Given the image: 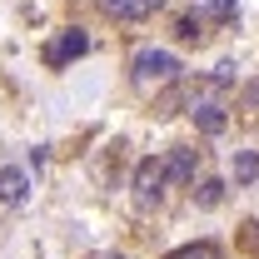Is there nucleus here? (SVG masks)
Segmentation results:
<instances>
[{"label":"nucleus","mask_w":259,"mask_h":259,"mask_svg":"<svg viewBox=\"0 0 259 259\" xmlns=\"http://www.w3.org/2000/svg\"><path fill=\"white\" fill-rule=\"evenodd\" d=\"M164 185H169V180H164L160 160H140L135 164V199H140V204H155V199L164 194Z\"/></svg>","instance_id":"f03ea898"},{"label":"nucleus","mask_w":259,"mask_h":259,"mask_svg":"<svg viewBox=\"0 0 259 259\" xmlns=\"http://www.w3.org/2000/svg\"><path fill=\"white\" fill-rule=\"evenodd\" d=\"M220 199H225V185H220V180H204L199 194H194V204H199V209H214Z\"/></svg>","instance_id":"9d476101"},{"label":"nucleus","mask_w":259,"mask_h":259,"mask_svg":"<svg viewBox=\"0 0 259 259\" xmlns=\"http://www.w3.org/2000/svg\"><path fill=\"white\" fill-rule=\"evenodd\" d=\"M25 194H30L25 169H0V204H25Z\"/></svg>","instance_id":"0eeeda50"},{"label":"nucleus","mask_w":259,"mask_h":259,"mask_svg":"<svg viewBox=\"0 0 259 259\" xmlns=\"http://www.w3.org/2000/svg\"><path fill=\"white\" fill-rule=\"evenodd\" d=\"M130 80H135L140 95H155V90H164V85L180 80V60L169 50H140L135 65H130Z\"/></svg>","instance_id":"f257e3e1"},{"label":"nucleus","mask_w":259,"mask_h":259,"mask_svg":"<svg viewBox=\"0 0 259 259\" xmlns=\"http://www.w3.org/2000/svg\"><path fill=\"white\" fill-rule=\"evenodd\" d=\"M194 164H199L194 150H185V145L169 150V160H164V180H169V185H190V180H194Z\"/></svg>","instance_id":"39448f33"},{"label":"nucleus","mask_w":259,"mask_h":259,"mask_svg":"<svg viewBox=\"0 0 259 259\" xmlns=\"http://www.w3.org/2000/svg\"><path fill=\"white\" fill-rule=\"evenodd\" d=\"M190 115H194V125L204 130V135H220V130L229 125V115H225V105H220V100H199V95H190Z\"/></svg>","instance_id":"7ed1b4c3"},{"label":"nucleus","mask_w":259,"mask_h":259,"mask_svg":"<svg viewBox=\"0 0 259 259\" xmlns=\"http://www.w3.org/2000/svg\"><path fill=\"white\" fill-rule=\"evenodd\" d=\"M249 105H254V110H259V80H254V85H249Z\"/></svg>","instance_id":"f8f14e48"},{"label":"nucleus","mask_w":259,"mask_h":259,"mask_svg":"<svg viewBox=\"0 0 259 259\" xmlns=\"http://www.w3.org/2000/svg\"><path fill=\"white\" fill-rule=\"evenodd\" d=\"M199 10H204L209 20H234V10H239V0H199Z\"/></svg>","instance_id":"1a4fd4ad"},{"label":"nucleus","mask_w":259,"mask_h":259,"mask_svg":"<svg viewBox=\"0 0 259 259\" xmlns=\"http://www.w3.org/2000/svg\"><path fill=\"white\" fill-rule=\"evenodd\" d=\"M105 5V15H115V20H145V15H155L164 0H100Z\"/></svg>","instance_id":"423d86ee"},{"label":"nucleus","mask_w":259,"mask_h":259,"mask_svg":"<svg viewBox=\"0 0 259 259\" xmlns=\"http://www.w3.org/2000/svg\"><path fill=\"white\" fill-rule=\"evenodd\" d=\"M85 50H90V35H85V30H65L60 40L50 45V65H65V60H80Z\"/></svg>","instance_id":"20e7f679"},{"label":"nucleus","mask_w":259,"mask_h":259,"mask_svg":"<svg viewBox=\"0 0 259 259\" xmlns=\"http://www.w3.org/2000/svg\"><path fill=\"white\" fill-rule=\"evenodd\" d=\"M259 180V150H239L234 155V185H254Z\"/></svg>","instance_id":"6e6552de"},{"label":"nucleus","mask_w":259,"mask_h":259,"mask_svg":"<svg viewBox=\"0 0 259 259\" xmlns=\"http://www.w3.org/2000/svg\"><path fill=\"white\" fill-rule=\"evenodd\" d=\"M95 259H130V254H95Z\"/></svg>","instance_id":"ddd939ff"},{"label":"nucleus","mask_w":259,"mask_h":259,"mask_svg":"<svg viewBox=\"0 0 259 259\" xmlns=\"http://www.w3.org/2000/svg\"><path fill=\"white\" fill-rule=\"evenodd\" d=\"M169 259H220V249L214 244H185V249H175Z\"/></svg>","instance_id":"9b49d317"}]
</instances>
